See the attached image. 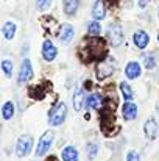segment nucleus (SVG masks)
I'll return each instance as SVG.
<instances>
[{
	"label": "nucleus",
	"mask_w": 159,
	"mask_h": 161,
	"mask_svg": "<svg viewBox=\"0 0 159 161\" xmlns=\"http://www.w3.org/2000/svg\"><path fill=\"white\" fill-rule=\"evenodd\" d=\"M86 52H87V61H91V59H102L106 55L105 41L98 39V38H91L87 41Z\"/></svg>",
	"instance_id": "nucleus-1"
},
{
	"label": "nucleus",
	"mask_w": 159,
	"mask_h": 161,
	"mask_svg": "<svg viewBox=\"0 0 159 161\" xmlns=\"http://www.w3.org/2000/svg\"><path fill=\"white\" fill-rule=\"evenodd\" d=\"M66 114H67V107L64 103H58L50 109V114H49V122L53 127H58L61 125L64 120H66Z\"/></svg>",
	"instance_id": "nucleus-2"
},
{
	"label": "nucleus",
	"mask_w": 159,
	"mask_h": 161,
	"mask_svg": "<svg viewBox=\"0 0 159 161\" xmlns=\"http://www.w3.org/2000/svg\"><path fill=\"white\" fill-rule=\"evenodd\" d=\"M31 147H33V138H31L30 135L20 136L19 141H17V146H16L17 157H20V158H22V157H27V155L30 153Z\"/></svg>",
	"instance_id": "nucleus-3"
},
{
	"label": "nucleus",
	"mask_w": 159,
	"mask_h": 161,
	"mask_svg": "<svg viewBox=\"0 0 159 161\" xmlns=\"http://www.w3.org/2000/svg\"><path fill=\"white\" fill-rule=\"evenodd\" d=\"M108 39H109V42H111L114 47L120 46L122 41H123L122 27L117 25V24H111V25H109V30H108Z\"/></svg>",
	"instance_id": "nucleus-4"
},
{
	"label": "nucleus",
	"mask_w": 159,
	"mask_h": 161,
	"mask_svg": "<svg viewBox=\"0 0 159 161\" xmlns=\"http://www.w3.org/2000/svg\"><path fill=\"white\" fill-rule=\"evenodd\" d=\"M52 142H53V133L52 131H45V133L41 136L39 142H38V147H36V157H42V155H45L47 150L50 149Z\"/></svg>",
	"instance_id": "nucleus-5"
},
{
	"label": "nucleus",
	"mask_w": 159,
	"mask_h": 161,
	"mask_svg": "<svg viewBox=\"0 0 159 161\" xmlns=\"http://www.w3.org/2000/svg\"><path fill=\"white\" fill-rule=\"evenodd\" d=\"M33 77V67H31V61L30 59H24L22 66H20V72H19V83L24 85L28 80H31Z\"/></svg>",
	"instance_id": "nucleus-6"
},
{
	"label": "nucleus",
	"mask_w": 159,
	"mask_h": 161,
	"mask_svg": "<svg viewBox=\"0 0 159 161\" xmlns=\"http://www.w3.org/2000/svg\"><path fill=\"white\" fill-rule=\"evenodd\" d=\"M73 35H75L73 27H72L70 24H62V25H61V30H59V35H58L59 42H61V44H69V42L72 41Z\"/></svg>",
	"instance_id": "nucleus-7"
},
{
	"label": "nucleus",
	"mask_w": 159,
	"mask_h": 161,
	"mask_svg": "<svg viewBox=\"0 0 159 161\" xmlns=\"http://www.w3.org/2000/svg\"><path fill=\"white\" fill-rule=\"evenodd\" d=\"M56 47H55V44H53L52 41H44V46H42V56H44V59L45 61H53L55 58H56Z\"/></svg>",
	"instance_id": "nucleus-8"
},
{
	"label": "nucleus",
	"mask_w": 159,
	"mask_h": 161,
	"mask_svg": "<svg viewBox=\"0 0 159 161\" xmlns=\"http://www.w3.org/2000/svg\"><path fill=\"white\" fill-rule=\"evenodd\" d=\"M122 113H123L125 120H133V119L137 116V107H136V103H133V102H125V105L122 108Z\"/></svg>",
	"instance_id": "nucleus-9"
},
{
	"label": "nucleus",
	"mask_w": 159,
	"mask_h": 161,
	"mask_svg": "<svg viewBox=\"0 0 159 161\" xmlns=\"http://www.w3.org/2000/svg\"><path fill=\"white\" fill-rule=\"evenodd\" d=\"M125 74H126V77L128 78H137L139 75H140V66H139V63H136V61H131V63H128V66L125 67Z\"/></svg>",
	"instance_id": "nucleus-10"
},
{
	"label": "nucleus",
	"mask_w": 159,
	"mask_h": 161,
	"mask_svg": "<svg viewBox=\"0 0 159 161\" xmlns=\"http://www.w3.org/2000/svg\"><path fill=\"white\" fill-rule=\"evenodd\" d=\"M86 107L87 108H94V109H100L103 107V99L100 94H91L86 100Z\"/></svg>",
	"instance_id": "nucleus-11"
},
{
	"label": "nucleus",
	"mask_w": 159,
	"mask_h": 161,
	"mask_svg": "<svg viewBox=\"0 0 159 161\" xmlns=\"http://www.w3.org/2000/svg\"><path fill=\"white\" fill-rule=\"evenodd\" d=\"M148 42H150V38H148V35H147L145 31H137V33H134V44H136L139 49H145V47L148 46Z\"/></svg>",
	"instance_id": "nucleus-12"
},
{
	"label": "nucleus",
	"mask_w": 159,
	"mask_h": 161,
	"mask_svg": "<svg viewBox=\"0 0 159 161\" xmlns=\"http://www.w3.org/2000/svg\"><path fill=\"white\" fill-rule=\"evenodd\" d=\"M144 128H145V135H147V138H150V139H155V138H156V135H158V124H156L155 119L147 120Z\"/></svg>",
	"instance_id": "nucleus-13"
},
{
	"label": "nucleus",
	"mask_w": 159,
	"mask_h": 161,
	"mask_svg": "<svg viewBox=\"0 0 159 161\" xmlns=\"http://www.w3.org/2000/svg\"><path fill=\"white\" fill-rule=\"evenodd\" d=\"M97 72H98V77H100V78L109 77V75L114 72V64H112V63H98Z\"/></svg>",
	"instance_id": "nucleus-14"
},
{
	"label": "nucleus",
	"mask_w": 159,
	"mask_h": 161,
	"mask_svg": "<svg viewBox=\"0 0 159 161\" xmlns=\"http://www.w3.org/2000/svg\"><path fill=\"white\" fill-rule=\"evenodd\" d=\"M61 157H62V161H78V150L69 146L61 152Z\"/></svg>",
	"instance_id": "nucleus-15"
},
{
	"label": "nucleus",
	"mask_w": 159,
	"mask_h": 161,
	"mask_svg": "<svg viewBox=\"0 0 159 161\" xmlns=\"http://www.w3.org/2000/svg\"><path fill=\"white\" fill-rule=\"evenodd\" d=\"M78 2L80 0H62V6H64V13L67 16H75L77 9H78Z\"/></svg>",
	"instance_id": "nucleus-16"
},
{
	"label": "nucleus",
	"mask_w": 159,
	"mask_h": 161,
	"mask_svg": "<svg viewBox=\"0 0 159 161\" xmlns=\"http://www.w3.org/2000/svg\"><path fill=\"white\" fill-rule=\"evenodd\" d=\"M92 16L97 20H102L105 17V3H103V0H97L95 2L94 9H92Z\"/></svg>",
	"instance_id": "nucleus-17"
},
{
	"label": "nucleus",
	"mask_w": 159,
	"mask_h": 161,
	"mask_svg": "<svg viewBox=\"0 0 159 161\" xmlns=\"http://www.w3.org/2000/svg\"><path fill=\"white\" fill-rule=\"evenodd\" d=\"M83 103H84V91L81 88H78L75 96H73V108H75V111H80L83 108Z\"/></svg>",
	"instance_id": "nucleus-18"
},
{
	"label": "nucleus",
	"mask_w": 159,
	"mask_h": 161,
	"mask_svg": "<svg viewBox=\"0 0 159 161\" xmlns=\"http://www.w3.org/2000/svg\"><path fill=\"white\" fill-rule=\"evenodd\" d=\"M2 31H3V36H5L8 41L13 39L14 35H16V24H13V22H6Z\"/></svg>",
	"instance_id": "nucleus-19"
},
{
	"label": "nucleus",
	"mask_w": 159,
	"mask_h": 161,
	"mask_svg": "<svg viewBox=\"0 0 159 161\" xmlns=\"http://www.w3.org/2000/svg\"><path fill=\"white\" fill-rule=\"evenodd\" d=\"M2 114H3V119H6V120L14 116V105H13V102H6V103L3 105Z\"/></svg>",
	"instance_id": "nucleus-20"
},
{
	"label": "nucleus",
	"mask_w": 159,
	"mask_h": 161,
	"mask_svg": "<svg viewBox=\"0 0 159 161\" xmlns=\"http://www.w3.org/2000/svg\"><path fill=\"white\" fill-rule=\"evenodd\" d=\"M120 91H122V96H123V99H125L126 102H130V100L133 99V91H131V88H130L128 83L122 81V83H120Z\"/></svg>",
	"instance_id": "nucleus-21"
},
{
	"label": "nucleus",
	"mask_w": 159,
	"mask_h": 161,
	"mask_svg": "<svg viewBox=\"0 0 159 161\" xmlns=\"http://www.w3.org/2000/svg\"><path fill=\"white\" fill-rule=\"evenodd\" d=\"M87 33L92 35V36L100 35V33H102V27H100V24H98V22H91V24L87 25Z\"/></svg>",
	"instance_id": "nucleus-22"
},
{
	"label": "nucleus",
	"mask_w": 159,
	"mask_h": 161,
	"mask_svg": "<svg viewBox=\"0 0 159 161\" xmlns=\"http://www.w3.org/2000/svg\"><path fill=\"white\" fill-rule=\"evenodd\" d=\"M2 67H3V72H5V75L9 78V77L13 75V63H11L9 59H5V61L2 63Z\"/></svg>",
	"instance_id": "nucleus-23"
},
{
	"label": "nucleus",
	"mask_w": 159,
	"mask_h": 161,
	"mask_svg": "<svg viewBox=\"0 0 159 161\" xmlns=\"http://www.w3.org/2000/svg\"><path fill=\"white\" fill-rule=\"evenodd\" d=\"M86 150H87V157H89V160H94V158L97 157L98 147H97V144H87V146H86Z\"/></svg>",
	"instance_id": "nucleus-24"
},
{
	"label": "nucleus",
	"mask_w": 159,
	"mask_h": 161,
	"mask_svg": "<svg viewBox=\"0 0 159 161\" xmlns=\"http://www.w3.org/2000/svg\"><path fill=\"white\" fill-rule=\"evenodd\" d=\"M50 3H52V0H38V2H36V6H38V9L45 11V9L50 6Z\"/></svg>",
	"instance_id": "nucleus-25"
},
{
	"label": "nucleus",
	"mask_w": 159,
	"mask_h": 161,
	"mask_svg": "<svg viewBox=\"0 0 159 161\" xmlns=\"http://www.w3.org/2000/svg\"><path fill=\"white\" fill-rule=\"evenodd\" d=\"M126 161H140V157H139L137 152L131 150V152L128 153V157H126Z\"/></svg>",
	"instance_id": "nucleus-26"
},
{
	"label": "nucleus",
	"mask_w": 159,
	"mask_h": 161,
	"mask_svg": "<svg viewBox=\"0 0 159 161\" xmlns=\"http://www.w3.org/2000/svg\"><path fill=\"white\" fill-rule=\"evenodd\" d=\"M145 66H147V69H155V56H151V58H145Z\"/></svg>",
	"instance_id": "nucleus-27"
},
{
	"label": "nucleus",
	"mask_w": 159,
	"mask_h": 161,
	"mask_svg": "<svg viewBox=\"0 0 159 161\" xmlns=\"http://www.w3.org/2000/svg\"><path fill=\"white\" fill-rule=\"evenodd\" d=\"M147 2H148V0H139V6H142V8H144V6L147 5Z\"/></svg>",
	"instance_id": "nucleus-28"
},
{
	"label": "nucleus",
	"mask_w": 159,
	"mask_h": 161,
	"mask_svg": "<svg viewBox=\"0 0 159 161\" xmlns=\"http://www.w3.org/2000/svg\"><path fill=\"white\" fill-rule=\"evenodd\" d=\"M47 161H58V160H56L55 157H50V158H49V160H47Z\"/></svg>",
	"instance_id": "nucleus-29"
}]
</instances>
